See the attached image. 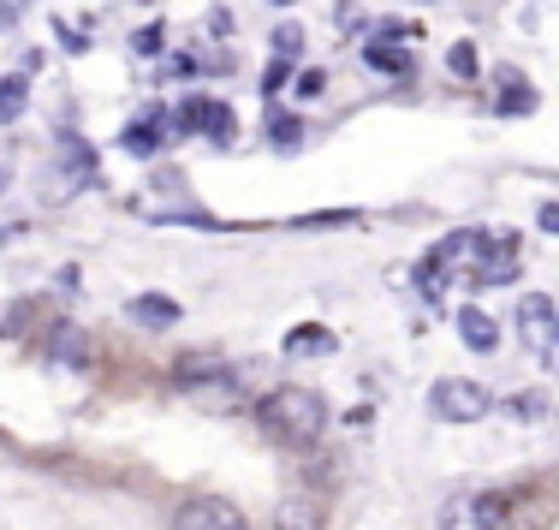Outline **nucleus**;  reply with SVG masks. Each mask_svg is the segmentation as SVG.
Wrapping results in <instances>:
<instances>
[{
  "mask_svg": "<svg viewBox=\"0 0 559 530\" xmlns=\"http://www.w3.org/2000/svg\"><path fill=\"white\" fill-rule=\"evenodd\" d=\"M257 423L269 441L304 454V447H316L328 435V400L316 388H274L257 400Z\"/></svg>",
  "mask_w": 559,
  "mask_h": 530,
  "instance_id": "f257e3e1",
  "label": "nucleus"
},
{
  "mask_svg": "<svg viewBox=\"0 0 559 530\" xmlns=\"http://www.w3.org/2000/svg\"><path fill=\"white\" fill-rule=\"evenodd\" d=\"M173 388L185 393V405H197V412H209V417L245 405V381H238L226 364H179L173 369Z\"/></svg>",
  "mask_w": 559,
  "mask_h": 530,
  "instance_id": "f03ea898",
  "label": "nucleus"
},
{
  "mask_svg": "<svg viewBox=\"0 0 559 530\" xmlns=\"http://www.w3.org/2000/svg\"><path fill=\"white\" fill-rule=\"evenodd\" d=\"M429 412L441 423H476V417L495 412V393H488L483 381H471V376H441L429 388Z\"/></svg>",
  "mask_w": 559,
  "mask_h": 530,
  "instance_id": "7ed1b4c3",
  "label": "nucleus"
},
{
  "mask_svg": "<svg viewBox=\"0 0 559 530\" xmlns=\"http://www.w3.org/2000/svg\"><path fill=\"white\" fill-rule=\"evenodd\" d=\"M55 155H60V167H55V191H48V197H55V203H66V197H78V191H84V185H96V150H90V143L84 138H78V131H60V138H55Z\"/></svg>",
  "mask_w": 559,
  "mask_h": 530,
  "instance_id": "20e7f679",
  "label": "nucleus"
},
{
  "mask_svg": "<svg viewBox=\"0 0 559 530\" xmlns=\"http://www.w3.org/2000/svg\"><path fill=\"white\" fill-rule=\"evenodd\" d=\"M518 281V238L512 233H483L471 257V286H512Z\"/></svg>",
  "mask_w": 559,
  "mask_h": 530,
  "instance_id": "39448f33",
  "label": "nucleus"
},
{
  "mask_svg": "<svg viewBox=\"0 0 559 530\" xmlns=\"http://www.w3.org/2000/svg\"><path fill=\"white\" fill-rule=\"evenodd\" d=\"M167 530H245V513H238V500L226 495H191L173 507Z\"/></svg>",
  "mask_w": 559,
  "mask_h": 530,
  "instance_id": "423d86ee",
  "label": "nucleus"
},
{
  "mask_svg": "<svg viewBox=\"0 0 559 530\" xmlns=\"http://www.w3.org/2000/svg\"><path fill=\"white\" fill-rule=\"evenodd\" d=\"M167 143H179V138H173V114L167 108H150L138 119H126V131H119V150L138 155V162H155Z\"/></svg>",
  "mask_w": 559,
  "mask_h": 530,
  "instance_id": "0eeeda50",
  "label": "nucleus"
},
{
  "mask_svg": "<svg viewBox=\"0 0 559 530\" xmlns=\"http://www.w3.org/2000/svg\"><path fill=\"white\" fill-rule=\"evenodd\" d=\"M506 519V495L483 488V495H452L441 513V530H500Z\"/></svg>",
  "mask_w": 559,
  "mask_h": 530,
  "instance_id": "6e6552de",
  "label": "nucleus"
},
{
  "mask_svg": "<svg viewBox=\"0 0 559 530\" xmlns=\"http://www.w3.org/2000/svg\"><path fill=\"white\" fill-rule=\"evenodd\" d=\"M43 352H48V364H60V369H90V357H96V346H90V334L78 322H55V328H48Z\"/></svg>",
  "mask_w": 559,
  "mask_h": 530,
  "instance_id": "1a4fd4ad",
  "label": "nucleus"
},
{
  "mask_svg": "<svg viewBox=\"0 0 559 530\" xmlns=\"http://www.w3.org/2000/svg\"><path fill=\"white\" fill-rule=\"evenodd\" d=\"M364 66H369V72H381V78H399V84L417 78V55H411V43H376V36H369V43H364Z\"/></svg>",
  "mask_w": 559,
  "mask_h": 530,
  "instance_id": "9d476101",
  "label": "nucleus"
},
{
  "mask_svg": "<svg viewBox=\"0 0 559 530\" xmlns=\"http://www.w3.org/2000/svg\"><path fill=\"white\" fill-rule=\"evenodd\" d=\"M495 84H500V96H495V114H506V119H512V114H536V90H530V78L524 72H518V66H500V72H495Z\"/></svg>",
  "mask_w": 559,
  "mask_h": 530,
  "instance_id": "9b49d317",
  "label": "nucleus"
},
{
  "mask_svg": "<svg viewBox=\"0 0 559 530\" xmlns=\"http://www.w3.org/2000/svg\"><path fill=\"white\" fill-rule=\"evenodd\" d=\"M126 322H138V328H173V322H185V310L167 293H138V298H126Z\"/></svg>",
  "mask_w": 559,
  "mask_h": 530,
  "instance_id": "f8f14e48",
  "label": "nucleus"
},
{
  "mask_svg": "<svg viewBox=\"0 0 559 530\" xmlns=\"http://www.w3.org/2000/svg\"><path fill=\"white\" fill-rule=\"evenodd\" d=\"M459 340H464V346H471V352H500V322H495V316H488V310H476V304H464V310H459Z\"/></svg>",
  "mask_w": 559,
  "mask_h": 530,
  "instance_id": "ddd939ff",
  "label": "nucleus"
},
{
  "mask_svg": "<svg viewBox=\"0 0 559 530\" xmlns=\"http://www.w3.org/2000/svg\"><path fill=\"white\" fill-rule=\"evenodd\" d=\"M274 530H328V513L316 495H286L274 513Z\"/></svg>",
  "mask_w": 559,
  "mask_h": 530,
  "instance_id": "4468645a",
  "label": "nucleus"
},
{
  "mask_svg": "<svg viewBox=\"0 0 559 530\" xmlns=\"http://www.w3.org/2000/svg\"><path fill=\"white\" fill-rule=\"evenodd\" d=\"M262 131H269V150H274V155H292V150L304 143V114L274 108V102H269V126H262Z\"/></svg>",
  "mask_w": 559,
  "mask_h": 530,
  "instance_id": "2eb2a0df",
  "label": "nucleus"
},
{
  "mask_svg": "<svg viewBox=\"0 0 559 530\" xmlns=\"http://www.w3.org/2000/svg\"><path fill=\"white\" fill-rule=\"evenodd\" d=\"M554 298H542V293H530L524 304H518V334H524V340H536V346H542V340H548V328H554Z\"/></svg>",
  "mask_w": 559,
  "mask_h": 530,
  "instance_id": "dca6fc26",
  "label": "nucleus"
},
{
  "mask_svg": "<svg viewBox=\"0 0 559 530\" xmlns=\"http://www.w3.org/2000/svg\"><path fill=\"white\" fill-rule=\"evenodd\" d=\"M24 108H31V72H7L0 78V126L24 119Z\"/></svg>",
  "mask_w": 559,
  "mask_h": 530,
  "instance_id": "f3484780",
  "label": "nucleus"
},
{
  "mask_svg": "<svg viewBox=\"0 0 559 530\" xmlns=\"http://www.w3.org/2000/svg\"><path fill=\"white\" fill-rule=\"evenodd\" d=\"M203 138L215 143V150H226V143L238 138V114H233V102L209 96V119H203Z\"/></svg>",
  "mask_w": 559,
  "mask_h": 530,
  "instance_id": "a211bd4d",
  "label": "nucleus"
},
{
  "mask_svg": "<svg viewBox=\"0 0 559 530\" xmlns=\"http://www.w3.org/2000/svg\"><path fill=\"white\" fill-rule=\"evenodd\" d=\"M203 119H209V96L197 90V96H185L173 108V138H203Z\"/></svg>",
  "mask_w": 559,
  "mask_h": 530,
  "instance_id": "6ab92c4d",
  "label": "nucleus"
},
{
  "mask_svg": "<svg viewBox=\"0 0 559 530\" xmlns=\"http://www.w3.org/2000/svg\"><path fill=\"white\" fill-rule=\"evenodd\" d=\"M447 72L459 78V84H476V78H483V55H476L471 36H459V43L447 48Z\"/></svg>",
  "mask_w": 559,
  "mask_h": 530,
  "instance_id": "aec40b11",
  "label": "nucleus"
},
{
  "mask_svg": "<svg viewBox=\"0 0 559 530\" xmlns=\"http://www.w3.org/2000/svg\"><path fill=\"white\" fill-rule=\"evenodd\" d=\"M292 78H298V60H286V55H274L269 66H262V102H280V96H286V90H292Z\"/></svg>",
  "mask_w": 559,
  "mask_h": 530,
  "instance_id": "412c9836",
  "label": "nucleus"
},
{
  "mask_svg": "<svg viewBox=\"0 0 559 530\" xmlns=\"http://www.w3.org/2000/svg\"><path fill=\"white\" fill-rule=\"evenodd\" d=\"M304 43H310V31H304L298 19H280L269 31V48H274V55H286V60H304Z\"/></svg>",
  "mask_w": 559,
  "mask_h": 530,
  "instance_id": "4be33fe9",
  "label": "nucleus"
},
{
  "mask_svg": "<svg viewBox=\"0 0 559 530\" xmlns=\"http://www.w3.org/2000/svg\"><path fill=\"white\" fill-rule=\"evenodd\" d=\"M286 352L304 357V352H334V334H328V322H304L286 334Z\"/></svg>",
  "mask_w": 559,
  "mask_h": 530,
  "instance_id": "5701e85b",
  "label": "nucleus"
},
{
  "mask_svg": "<svg viewBox=\"0 0 559 530\" xmlns=\"http://www.w3.org/2000/svg\"><path fill=\"white\" fill-rule=\"evenodd\" d=\"M131 55H138V60H155V55H167V24H162V19L138 24V31H131Z\"/></svg>",
  "mask_w": 559,
  "mask_h": 530,
  "instance_id": "b1692460",
  "label": "nucleus"
},
{
  "mask_svg": "<svg viewBox=\"0 0 559 530\" xmlns=\"http://www.w3.org/2000/svg\"><path fill=\"white\" fill-rule=\"evenodd\" d=\"M369 36H376V43H417V36H423V24L393 19V12H388V19H376V24H369Z\"/></svg>",
  "mask_w": 559,
  "mask_h": 530,
  "instance_id": "393cba45",
  "label": "nucleus"
},
{
  "mask_svg": "<svg viewBox=\"0 0 559 530\" xmlns=\"http://www.w3.org/2000/svg\"><path fill=\"white\" fill-rule=\"evenodd\" d=\"M364 221V209H328V215H304V221H292L298 233H316V227H357Z\"/></svg>",
  "mask_w": 559,
  "mask_h": 530,
  "instance_id": "a878e982",
  "label": "nucleus"
},
{
  "mask_svg": "<svg viewBox=\"0 0 559 530\" xmlns=\"http://www.w3.org/2000/svg\"><path fill=\"white\" fill-rule=\"evenodd\" d=\"M292 96H298V102H322L328 96V72H322V66H304V72L292 78Z\"/></svg>",
  "mask_w": 559,
  "mask_h": 530,
  "instance_id": "bb28decb",
  "label": "nucleus"
},
{
  "mask_svg": "<svg viewBox=\"0 0 559 530\" xmlns=\"http://www.w3.org/2000/svg\"><path fill=\"white\" fill-rule=\"evenodd\" d=\"M506 412H512L518 423H536L542 412H548V393H536V388H530V393H512V400H506Z\"/></svg>",
  "mask_w": 559,
  "mask_h": 530,
  "instance_id": "cd10ccee",
  "label": "nucleus"
},
{
  "mask_svg": "<svg viewBox=\"0 0 559 530\" xmlns=\"http://www.w3.org/2000/svg\"><path fill=\"white\" fill-rule=\"evenodd\" d=\"M55 31H60V48H66V55H90V43H96V36L72 31V24H66V19H55Z\"/></svg>",
  "mask_w": 559,
  "mask_h": 530,
  "instance_id": "c85d7f7f",
  "label": "nucleus"
},
{
  "mask_svg": "<svg viewBox=\"0 0 559 530\" xmlns=\"http://www.w3.org/2000/svg\"><path fill=\"white\" fill-rule=\"evenodd\" d=\"M197 72H203V60H197V55H173V60L162 66L167 84H173V78H197Z\"/></svg>",
  "mask_w": 559,
  "mask_h": 530,
  "instance_id": "c756f323",
  "label": "nucleus"
},
{
  "mask_svg": "<svg viewBox=\"0 0 559 530\" xmlns=\"http://www.w3.org/2000/svg\"><path fill=\"white\" fill-rule=\"evenodd\" d=\"M334 24H340V31H364V7H357V0H340Z\"/></svg>",
  "mask_w": 559,
  "mask_h": 530,
  "instance_id": "7c9ffc66",
  "label": "nucleus"
},
{
  "mask_svg": "<svg viewBox=\"0 0 559 530\" xmlns=\"http://www.w3.org/2000/svg\"><path fill=\"white\" fill-rule=\"evenodd\" d=\"M233 31H238V24H233V12H226V7L209 12V36H215V43H233Z\"/></svg>",
  "mask_w": 559,
  "mask_h": 530,
  "instance_id": "2f4dec72",
  "label": "nucleus"
},
{
  "mask_svg": "<svg viewBox=\"0 0 559 530\" xmlns=\"http://www.w3.org/2000/svg\"><path fill=\"white\" fill-rule=\"evenodd\" d=\"M31 7H36V0H0V31H12V24H19Z\"/></svg>",
  "mask_w": 559,
  "mask_h": 530,
  "instance_id": "473e14b6",
  "label": "nucleus"
},
{
  "mask_svg": "<svg viewBox=\"0 0 559 530\" xmlns=\"http://www.w3.org/2000/svg\"><path fill=\"white\" fill-rule=\"evenodd\" d=\"M536 221H542V233H559V203H542Z\"/></svg>",
  "mask_w": 559,
  "mask_h": 530,
  "instance_id": "72a5a7b5",
  "label": "nucleus"
},
{
  "mask_svg": "<svg viewBox=\"0 0 559 530\" xmlns=\"http://www.w3.org/2000/svg\"><path fill=\"white\" fill-rule=\"evenodd\" d=\"M48 66V48H24V72H43Z\"/></svg>",
  "mask_w": 559,
  "mask_h": 530,
  "instance_id": "f704fd0d",
  "label": "nucleus"
},
{
  "mask_svg": "<svg viewBox=\"0 0 559 530\" xmlns=\"http://www.w3.org/2000/svg\"><path fill=\"white\" fill-rule=\"evenodd\" d=\"M7 185H12V167H7V162H0V197H7Z\"/></svg>",
  "mask_w": 559,
  "mask_h": 530,
  "instance_id": "c9c22d12",
  "label": "nucleus"
},
{
  "mask_svg": "<svg viewBox=\"0 0 559 530\" xmlns=\"http://www.w3.org/2000/svg\"><path fill=\"white\" fill-rule=\"evenodd\" d=\"M262 7H298V0H262Z\"/></svg>",
  "mask_w": 559,
  "mask_h": 530,
  "instance_id": "e433bc0d",
  "label": "nucleus"
},
{
  "mask_svg": "<svg viewBox=\"0 0 559 530\" xmlns=\"http://www.w3.org/2000/svg\"><path fill=\"white\" fill-rule=\"evenodd\" d=\"M554 346H559V316H554Z\"/></svg>",
  "mask_w": 559,
  "mask_h": 530,
  "instance_id": "4c0bfd02",
  "label": "nucleus"
}]
</instances>
